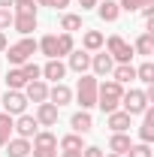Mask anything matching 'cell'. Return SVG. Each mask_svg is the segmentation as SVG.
Masks as SVG:
<instances>
[{
	"label": "cell",
	"instance_id": "6da1fadb",
	"mask_svg": "<svg viewBox=\"0 0 154 157\" xmlns=\"http://www.w3.org/2000/svg\"><path fill=\"white\" fill-rule=\"evenodd\" d=\"M121 97H124V85H118L115 78H106V82H97V106L109 115L121 106Z\"/></svg>",
	"mask_w": 154,
	"mask_h": 157
},
{
	"label": "cell",
	"instance_id": "7a4b0ae2",
	"mask_svg": "<svg viewBox=\"0 0 154 157\" xmlns=\"http://www.w3.org/2000/svg\"><path fill=\"white\" fill-rule=\"evenodd\" d=\"M30 154L33 157H58V136L45 127V130H37V136L30 142Z\"/></svg>",
	"mask_w": 154,
	"mask_h": 157
},
{
	"label": "cell",
	"instance_id": "3957f363",
	"mask_svg": "<svg viewBox=\"0 0 154 157\" xmlns=\"http://www.w3.org/2000/svg\"><path fill=\"white\" fill-rule=\"evenodd\" d=\"M33 55H37V39H30V36L18 39L15 45H6V58H9L12 67H21V63L33 60Z\"/></svg>",
	"mask_w": 154,
	"mask_h": 157
},
{
	"label": "cell",
	"instance_id": "277c9868",
	"mask_svg": "<svg viewBox=\"0 0 154 157\" xmlns=\"http://www.w3.org/2000/svg\"><path fill=\"white\" fill-rule=\"evenodd\" d=\"M76 100H79V106L85 112L97 106V76L82 73V78H79V85H76Z\"/></svg>",
	"mask_w": 154,
	"mask_h": 157
},
{
	"label": "cell",
	"instance_id": "5b68a950",
	"mask_svg": "<svg viewBox=\"0 0 154 157\" xmlns=\"http://www.w3.org/2000/svg\"><path fill=\"white\" fill-rule=\"evenodd\" d=\"M103 45H106V52L112 55V60H115V63H130V60H133V45H130L127 39H121L118 33H112Z\"/></svg>",
	"mask_w": 154,
	"mask_h": 157
},
{
	"label": "cell",
	"instance_id": "8992f818",
	"mask_svg": "<svg viewBox=\"0 0 154 157\" xmlns=\"http://www.w3.org/2000/svg\"><path fill=\"white\" fill-rule=\"evenodd\" d=\"M24 109H27V97H24V91H6V94H3V100H0V112L18 118V115H24Z\"/></svg>",
	"mask_w": 154,
	"mask_h": 157
},
{
	"label": "cell",
	"instance_id": "52a82bcc",
	"mask_svg": "<svg viewBox=\"0 0 154 157\" xmlns=\"http://www.w3.org/2000/svg\"><path fill=\"white\" fill-rule=\"evenodd\" d=\"M121 106H124V112L133 118V115H142L145 109H148V100H145V91H139V88H130V91H124V97H121Z\"/></svg>",
	"mask_w": 154,
	"mask_h": 157
},
{
	"label": "cell",
	"instance_id": "ba28073f",
	"mask_svg": "<svg viewBox=\"0 0 154 157\" xmlns=\"http://www.w3.org/2000/svg\"><path fill=\"white\" fill-rule=\"evenodd\" d=\"M37 130H39L37 118L27 115V112H24V115H18L15 121H12V133H15V136H21V139H33V136H37Z\"/></svg>",
	"mask_w": 154,
	"mask_h": 157
},
{
	"label": "cell",
	"instance_id": "9c48e42d",
	"mask_svg": "<svg viewBox=\"0 0 154 157\" xmlns=\"http://www.w3.org/2000/svg\"><path fill=\"white\" fill-rule=\"evenodd\" d=\"M58 115H60V109L58 106H55V103H48V100H45V103H37V124L39 127H55V124H58Z\"/></svg>",
	"mask_w": 154,
	"mask_h": 157
},
{
	"label": "cell",
	"instance_id": "30bf717a",
	"mask_svg": "<svg viewBox=\"0 0 154 157\" xmlns=\"http://www.w3.org/2000/svg\"><path fill=\"white\" fill-rule=\"evenodd\" d=\"M67 58H70L67 60V70H73V73H79V76L91 70V52H85V48H73Z\"/></svg>",
	"mask_w": 154,
	"mask_h": 157
},
{
	"label": "cell",
	"instance_id": "8fae6325",
	"mask_svg": "<svg viewBox=\"0 0 154 157\" xmlns=\"http://www.w3.org/2000/svg\"><path fill=\"white\" fill-rule=\"evenodd\" d=\"M21 91H24L27 103H45V100H48V85H45L42 78H37V82H27Z\"/></svg>",
	"mask_w": 154,
	"mask_h": 157
},
{
	"label": "cell",
	"instance_id": "7c38bea8",
	"mask_svg": "<svg viewBox=\"0 0 154 157\" xmlns=\"http://www.w3.org/2000/svg\"><path fill=\"white\" fill-rule=\"evenodd\" d=\"M112 67H115V60H112L109 52L91 55V70H94V76H112Z\"/></svg>",
	"mask_w": 154,
	"mask_h": 157
},
{
	"label": "cell",
	"instance_id": "4fadbf2b",
	"mask_svg": "<svg viewBox=\"0 0 154 157\" xmlns=\"http://www.w3.org/2000/svg\"><path fill=\"white\" fill-rule=\"evenodd\" d=\"M70 127H73V133H79V136H85V133H91L94 130V118H91V112H76V115L70 118Z\"/></svg>",
	"mask_w": 154,
	"mask_h": 157
},
{
	"label": "cell",
	"instance_id": "5bb4252c",
	"mask_svg": "<svg viewBox=\"0 0 154 157\" xmlns=\"http://www.w3.org/2000/svg\"><path fill=\"white\" fill-rule=\"evenodd\" d=\"M106 124L112 127V133H127V130H130V115H127L124 109H115V112L106 115Z\"/></svg>",
	"mask_w": 154,
	"mask_h": 157
},
{
	"label": "cell",
	"instance_id": "9a60e30c",
	"mask_svg": "<svg viewBox=\"0 0 154 157\" xmlns=\"http://www.w3.org/2000/svg\"><path fill=\"white\" fill-rule=\"evenodd\" d=\"M70 100H73V91H70L64 82H55V88H48V103H55L58 109H60V106H67Z\"/></svg>",
	"mask_w": 154,
	"mask_h": 157
},
{
	"label": "cell",
	"instance_id": "2e32d148",
	"mask_svg": "<svg viewBox=\"0 0 154 157\" xmlns=\"http://www.w3.org/2000/svg\"><path fill=\"white\" fill-rule=\"evenodd\" d=\"M139 142H145V145H151L154 142V112L151 106L142 112V127H139Z\"/></svg>",
	"mask_w": 154,
	"mask_h": 157
},
{
	"label": "cell",
	"instance_id": "e0dca14e",
	"mask_svg": "<svg viewBox=\"0 0 154 157\" xmlns=\"http://www.w3.org/2000/svg\"><path fill=\"white\" fill-rule=\"evenodd\" d=\"M3 148H6V154H9V157H27V154H30V139L12 136Z\"/></svg>",
	"mask_w": 154,
	"mask_h": 157
},
{
	"label": "cell",
	"instance_id": "ac0fdd59",
	"mask_svg": "<svg viewBox=\"0 0 154 157\" xmlns=\"http://www.w3.org/2000/svg\"><path fill=\"white\" fill-rule=\"evenodd\" d=\"M67 76V63H60V58H52L45 67H42V78H52V82H60Z\"/></svg>",
	"mask_w": 154,
	"mask_h": 157
},
{
	"label": "cell",
	"instance_id": "d6986e66",
	"mask_svg": "<svg viewBox=\"0 0 154 157\" xmlns=\"http://www.w3.org/2000/svg\"><path fill=\"white\" fill-rule=\"evenodd\" d=\"M97 12H100V18L103 21H118V15H121V6H118V0H103V3H97Z\"/></svg>",
	"mask_w": 154,
	"mask_h": 157
},
{
	"label": "cell",
	"instance_id": "ffe728a7",
	"mask_svg": "<svg viewBox=\"0 0 154 157\" xmlns=\"http://www.w3.org/2000/svg\"><path fill=\"white\" fill-rule=\"evenodd\" d=\"M12 30H18L21 36H30L37 30V15H15L12 18Z\"/></svg>",
	"mask_w": 154,
	"mask_h": 157
},
{
	"label": "cell",
	"instance_id": "44dd1931",
	"mask_svg": "<svg viewBox=\"0 0 154 157\" xmlns=\"http://www.w3.org/2000/svg\"><path fill=\"white\" fill-rule=\"evenodd\" d=\"M103 42H106V36H103L100 30H85V36H82V48L94 55V52L103 48Z\"/></svg>",
	"mask_w": 154,
	"mask_h": 157
},
{
	"label": "cell",
	"instance_id": "7402d4cb",
	"mask_svg": "<svg viewBox=\"0 0 154 157\" xmlns=\"http://www.w3.org/2000/svg\"><path fill=\"white\" fill-rule=\"evenodd\" d=\"M112 78H115L118 85H127V82L136 78V67L133 63H115L112 67Z\"/></svg>",
	"mask_w": 154,
	"mask_h": 157
},
{
	"label": "cell",
	"instance_id": "603a6c76",
	"mask_svg": "<svg viewBox=\"0 0 154 157\" xmlns=\"http://www.w3.org/2000/svg\"><path fill=\"white\" fill-rule=\"evenodd\" d=\"M133 55H142V58H151V55H154V36L148 33V30L133 42Z\"/></svg>",
	"mask_w": 154,
	"mask_h": 157
},
{
	"label": "cell",
	"instance_id": "cb8c5ba5",
	"mask_svg": "<svg viewBox=\"0 0 154 157\" xmlns=\"http://www.w3.org/2000/svg\"><path fill=\"white\" fill-rule=\"evenodd\" d=\"M37 52H42L45 58L52 60V58H58V36L55 33H45V36L37 42Z\"/></svg>",
	"mask_w": 154,
	"mask_h": 157
},
{
	"label": "cell",
	"instance_id": "d4e9b609",
	"mask_svg": "<svg viewBox=\"0 0 154 157\" xmlns=\"http://www.w3.org/2000/svg\"><path fill=\"white\" fill-rule=\"evenodd\" d=\"M130 145H133V142H130L127 133H112V139H109V151H112V154H127Z\"/></svg>",
	"mask_w": 154,
	"mask_h": 157
},
{
	"label": "cell",
	"instance_id": "484cf974",
	"mask_svg": "<svg viewBox=\"0 0 154 157\" xmlns=\"http://www.w3.org/2000/svg\"><path fill=\"white\" fill-rule=\"evenodd\" d=\"M24 85H27V78L21 73V67H12V70L6 73V91H21Z\"/></svg>",
	"mask_w": 154,
	"mask_h": 157
},
{
	"label": "cell",
	"instance_id": "4316f807",
	"mask_svg": "<svg viewBox=\"0 0 154 157\" xmlns=\"http://www.w3.org/2000/svg\"><path fill=\"white\" fill-rule=\"evenodd\" d=\"M60 30H64V33L82 30V15H76V12H64V15H60Z\"/></svg>",
	"mask_w": 154,
	"mask_h": 157
},
{
	"label": "cell",
	"instance_id": "83f0119b",
	"mask_svg": "<svg viewBox=\"0 0 154 157\" xmlns=\"http://www.w3.org/2000/svg\"><path fill=\"white\" fill-rule=\"evenodd\" d=\"M12 121H15L12 115L0 112V148H3V145H6L9 139H12Z\"/></svg>",
	"mask_w": 154,
	"mask_h": 157
},
{
	"label": "cell",
	"instance_id": "f1b7e54d",
	"mask_svg": "<svg viewBox=\"0 0 154 157\" xmlns=\"http://www.w3.org/2000/svg\"><path fill=\"white\" fill-rule=\"evenodd\" d=\"M58 145H60V151H85V142H82V136H79V133H70V136H64Z\"/></svg>",
	"mask_w": 154,
	"mask_h": 157
},
{
	"label": "cell",
	"instance_id": "f546056e",
	"mask_svg": "<svg viewBox=\"0 0 154 157\" xmlns=\"http://www.w3.org/2000/svg\"><path fill=\"white\" fill-rule=\"evenodd\" d=\"M37 0H15L12 3V15H37Z\"/></svg>",
	"mask_w": 154,
	"mask_h": 157
},
{
	"label": "cell",
	"instance_id": "4dcf8cb0",
	"mask_svg": "<svg viewBox=\"0 0 154 157\" xmlns=\"http://www.w3.org/2000/svg\"><path fill=\"white\" fill-rule=\"evenodd\" d=\"M136 78L145 82V85H154V63H151V60H145V63L136 67Z\"/></svg>",
	"mask_w": 154,
	"mask_h": 157
},
{
	"label": "cell",
	"instance_id": "1f68e13d",
	"mask_svg": "<svg viewBox=\"0 0 154 157\" xmlns=\"http://www.w3.org/2000/svg\"><path fill=\"white\" fill-rule=\"evenodd\" d=\"M21 73H24L27 82H37V78H42V67H37L33 60H27V63H21Z\"/></svg>",
	"mask_w": 154,
	"mask_h": 157
},
{
	"label": "cell",
	"instance_id": "d6a6232c",
	"mask_svg": "<svg viewBox=\"0 0 154 157\" xmlns=\"http://www.w3.org/2000/svg\"><path fill=\"white\" fill-rule=\"evenodd\" d=\"M73 48H76L73 33H60V36H58V58H60V55H70Z\"/></svg>",
	"mask_w": 154,
	"mask_h": 157
},
{
	"label": "cell",
	"instance_id": "836d02e7",
	"mask_svg": "<svg viewBox=\"0 0 154 157\" xmlns=\"http://www.w3.org/2000/svg\"><path fill=\"white\" fill-rule=\"evenodd\" d=\"M124 157H151V145H145V142H133L130 151H127Z\"/></svg>",
	"mask_w": 154,
	"mask_h": 157
},
{
	"label": "cell",
	"instance_id": "e575fe53",
	"mask_svg": "<svg viewBox=\"0 0 154 157\" xmlns=\"http://www.w3.org/2000/svg\"><path fill=\"white\" fill-rule=\"evenodd\" d=\"M154 0H118V6L124 9V12H136V9H142V6H151Z\"/></svg>",
	"mask_w": 154,
	"mask_h": 157
},
{
	"label": "cell",
	"instance_id": "d590c367",
	"mask_svg": "<svg viewBox=\"0 0 154 157\" xmlns=\"http://www.w3.org/2000/svg\"><path fill=\"white\" fill-rule=\"evenodd\" d=\"M12 18H15L12 9H3V6H0V30H9V27H12Z\"/></svg>",
	"mask_w": 154,
	"mask_h": 157
},
{
	"label": "cell",
	"instance_id": "8d00e7d4",
	"mask_svg": "<svg viewBox=\"0 0 154 157\" xmlns=\"http://www.w3.org/2000/svg\"><path fill=\"white\" fill-rule=\"evenodd\" d=\"M37 6H52V9H67L70 0H37Z\"/></svg>",
	"mask_w": 154,
	"mask_h": 157
},
{
	"label": "cell",
	"instance_id": "74e56055",
	"mask_svg": "<svg viewBox=\"0 0 154 157\" xmlns=\"http://www.w3.org/2000/svg\"><path fill=\"white\" fill-rule=\"evenodd\" d=\"M82 157H103V148H97V145H85Z\"/></svg>",
	"mask_w": 154,
	"mask_h": 157
},
{
	"label": "cell",
	"instance_id": "f35d334b",
	"mask_svg": "<svg viewBox=\"0 0 154 157\" xmlns=\"http://www.w3.org/2000/svg\"><path fill=\"white\" fill-rule=\"evenodd\" d=\"M97 3H100V0H79L82 9H97Z\"/></svg>",
	"mask_w": 154,
	"mask_h": 157
},
{
	"label": "cell",
	"instance_id": "ab89813d",
	"mask_svg": "<svg viewBox=\"0 0 154 157\" xmlns=\"http://www.w3.org/2000/svg\"><path fill=\"white\" fill-rule=\"evenodd\" d=\"M6 45H9L6 42V30H0V52H6Z\"/></svg>",
	"mask_w": 154,
	"mask_h": 157
},
{
	"label": "cell",
	"instance_id": "60d3db41",
	"mask_svg": "<svg viewBox=\"0 0 154 157\" xmlns=\"http://www.w3.org/2000/svg\"><path fill=\"white\" fill-rule=\"evenodd\" d=\"M60 157H82V151H60Z\"/></svg>",
	"mask_w": 154,
	"mask_h": 157
},
{
	"label": "cell",
	"instance_id": "b9f144b4",
	"mask_svg": "<svg viewBox=\"0 0 154 157\" xmlns=\"http://www.w3.org/2000/svg\"><path fill=\"white\" fill-rule=\"evenodd\" d=\"M12 3H15V0H0V6H3V9H12Z\"/></svg>",
	"mask_w": 154,
	"mask_h": 157
},
{
	"label": "cell",
	"instance_id": "7bdbcfd3",
	"mask_svg": "<svg viewBox=\"0 0 154 157\" xmlns=\"http://www.w3.org/2000/svg\"><path fill=\"white\" fill-rule=\"evenodd\" d=\"M103 157H124V154H103Z\"/></svg>",
	"mask_w": 154,
	"mask_h": 157
}]
</instances>
